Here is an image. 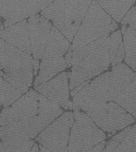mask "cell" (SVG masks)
<instances>
[{
  "label": "cell",
  "instance_id": "6da1fadb",
  "mask_svg": "<svg viewBox=\"0 0 136 152\" xmlns=\"http://www.w3.org/2000/svg\"><path fill=\"white\" fill-rule=\"evenodd\" d=\"M1 77L25 94L34 77V58L1 39Z\"/></svg>",
  "mask_w": 136,
  "mask_h": 152
},
{
  "label": "cell",
  "instance_id": "7a4b0ae2",
  "mask_svg": "<svg viewBox=\"0 0 136 152\" xmlns=\"http://www.w3.org/2000/svg\"><path fill=\"white\" fill-rule=\"evenodd\" d=\"M92 1H56L41 12L70 42L78 32Z\"/></svg>",
  "mask_w": 136,
  "mask_h": 152
},
{
  "label": "cell",
  "instance_id": "3957f363",
  "mask_svg": "<svg viewBox=\"0 0 136 152\" xmlns=\"http://www.w3.org/2000/svg\"><path fill=\"white\" fill-rule=\"evenodd\" d=\"M118 26L116 22L103 10L98 1H92L70 49L88 45L112 32L114 33Z\"/></svg>",
  "mask_w": 136,
  "mask_h": 152
},
{
  "label": "cell",
  "instance_id": "277c9868",
  "mask_svg": "<svg viewBox=\"0 0 136 152\" xmlns=\"http://www.w3.org/2000/svg\"><path fill=\"white\" fill-rule=\"evenodd\" d=\"M74 113L75 122L70 131L68 151L87 152L106 140V134L87 114L81 111Z\"/></svg>",
  "mask_w": 136,
  "mask_h": 152
},
{
  "label": "cell",
  "instance_id": "5b68a950",
  "mask_svg": "<svg viewBox=\"0 0 136 152\" xmlns=\"http://www.w3.org/2000/svg\"><path fill=\"white\" fill-rule=\"evenodd\" d=\"M110 36V35H109ZM109 37L96 50L72 68L69 78L70 92L75 87L105 73L109 68Z\"/></svg>",
  "mask_w": 136,
  "mask_h": 152
},
{
  "label": "cell",
  "instance_id": "8992f818",
  "mask_svg": "<svg viewBox=\"0 0 136 152\" xmlns=\"http://www.w3.org/2000/svg\"><path fill=\"white\" fill-rule=\"evenodd\" d=\"M75 113L69 111L54 121L35 138V142L51 152H65L68 149Z\"/></svg>",
  "mask_w": 136,
  "mask_h": 152
},
{
  "label": "cell",
  "instance_id": "52a82bcc",
  "mask_svg": "<svg viewBox=\"0 0 136 152\" xmlns=\"http://www.w3.org/2000/svg\"><path fill=\"white\" fill-rule=\"evenodd\" d=\"M85 113L92 119L98 128L104 132L109 133V135L136 123L133 115L113 101L109 102L100 109Z\"/></svg>",
  "mask_w": 136,
  "mask_h": 152
},
{
  "label": "cell",
  "instance_id": "ba28073f",
  "mask_svg": "<svg viewBox=\"0 0 136 152\" xmlns=\"http://www.w3.org/2000/svg\"><path fill=\"white\" fill-rule=\"evenodd\" d=\"M52 3L48 1H1V16L6 20L4 26L8 28L27 20L44 10Z\"/></svg>",
  "mask_w": 136,
  "mask_h": 152
},
{
  "label": "cell",
  "instance_id": "9c48e42d",
  "mask_svg": "<svg viewBox=\"0 0 136 152\" xmlns=\"http://www.w3.org/2000/svg\"><path fill=\"white\" fill-rule=\"evenodd\" d=\"M39 96L38 92L30 89L11 106L4 108L1 112V126L38 115Z\"/></svg>",
  "mask_w": 136,
  "mask_h": 152
},
{
  "label": "cell",
  "instance_id": "30bf717a",
  "mask_svg": "<svg viewBox=\"0 0 136 152\" xmlns=\"http://www.w3.org/2000/svg\"><path fill=\"white\" fill-rule=\"evenodd\" d=\"M68 72H63L34 89L65 110H72Z\"/></svg>",
  "mask_w": 136,
  "mask_h": 152
},
{
  "label": "cell",
  "instance_id": "8fae6325",
  "mask_svg": "<svg viewBox=\"0 0 136 152\" xmlns=\"http://www.w3.org/2000/svg\"><path fill=\"white\" fill-rule=\"evenodd\" d=\"M32 55L34 59L41 60L44 56L53 27L52 23L41 15H35L27 19Z\"/></svg>",
  "mask_w": 136,
  "mask_h": 152
},
{
  "label": "cell",
  "instance_id": "7c38bea8",
  "mask_svg": "<svg viewBox=\"0 0 136 152\" xmlns=\"http://www.w3.org/2000/svg\"><path fill=\"white\" fill-rule=\"evenodd\" d=\"M109 71L97 76L90 81L88 85L86 100L82 111H88L100 109L108 103Z\"/></svg>",
  "mask_w": 136,
  "mask_h": 152
},
{
  "label": "cell",
  "instance_id": "4fadbf2b",
  "mask_svg": "<svg viewBox=\"0 0 136 152\" xmlns=\"http://www.w3.org/2000/svg\"><path fill=\"white\" fill-rule=\"evenodd\" d=\"M39 134L37 115L28 119L9 123L0 128V137L1 141L34 140Z\"/></svg>",
  "mask_w": 136,
  "mask_h": 152
},
{
  "label": "cell",
  "instance_id": "5bb4252c",
  "mask_svg": "<svg viewBox=\"0 0 136 152\" xmlns=\"http://www.w3.org/2000/svg\"><path fill=\"white\" fill-rule=\"evenodd\" d=\"M70 47V42L53 26L41 61L49 64L66 62L63 56L67 54Z\"/></svg>",
  "mask_w": 136,
  "mask_h": 152
},
{
  "label": "cell",
  "instance_id": "9a60e30c",
  "mask_svg": "<svg viewBox=\"0 0 136 152\" xmlns=\"http://www.w3.org/2000/svg\"><path fill=\"white\" fill-rule=\"evenodd\" d=\"M0 35L1 39L22 52L32 55L27 20H22L10 27L5 28L4 30L1 31Z\"/></svg>",
  "mask_w": 136,
  "mask_h": 152
},
{
  "label": "cell",
  "instance_id": "2e32d148",
  "mask_svg": "<svg viewBox=\"0 0 136 152\" xmlns=\"http://www.w3.org/2000/svg\"><path fill=\"white\" fill-rule=\"evenodd\" d=\"M136 76V73L125 63L113 66L109 71V101L112 102Z\"/></svg>",
  "mask_w": 136,
  "mask_h": 152
},
{
  "label": "cell",
  "instance_id": "e0dca14e",
  "mask_svg": "<svg viewBox=\"0 0 136 152\" xmlns=\"http://www.w3.org/2000/svg\"><path fill=\"white\" fill-rule=\"evenodd\" d=\"M64 113L63 109L44 95L39 94L38 130L40 133Z\"/></svg>",
  "mask_w": 136,
  "mask_h": 152
},
{
  "label": "cell",
  "instance_id": "ac0fdd59",
  "mask_svg": "<svg viewBox=\"0 0 136 152\" xmlns=\"http://www.w3.org/2000/svg\"><path fill=\"white\" fill-rule=\"evenodd\" d=\"M103 9L116 23H121L135 1H98Z\"/></svg>",
  "mask_w": 136,
  "mask_h": 152
},
{
  "label": "cell",
  "instance_id": "d6986e66",
  "mask_svg": "<svg viewBox=\"0 0 136 152\" xmlns=\"http://www.w3.org/2000/svg\"><path fill=\"white\" fill-rule=\"evenodd\" d=\"M113 102L122 106L136 120V76Z\"/></svg>",
  "mask_w": 136,
  "mask_h": 152
},
{
  "label": "cell",
  "instance_id": "ffe728a7",
  "mask_svg": "<svg viewBox=\"0 0 136 152\" xmlns=\"http://www.w3.org/2000/svg\"><path fill=\"white\" fill-rule=\"evenodd\" d=\"M125 49V64L136 73V31L127 27L123 35Z\"/></svg>",
  "mask_w": 136,
  "mask_h": 152
},
{
  "label": "cell",
  "instance_id": "44dd1931",
  "mask_svg": "<svg viewBox=\"0 0 136 152\" xmlns=\"http://www.w3.org/2000/svg\"><path fill=\"white\" fill-rule=\"evenodd\" d=\"M1 107L7 108L12 105L22 95L25 94L21 91L18 90L9 82L1 77Z\"/></svg>",
  "mask_w": 136,
  "mask_h": 152
},
{
  "label": "cell",
  "instance_id": "7402d4cb",
  "mask_svg": "<svg viewBox=\"0 0 136 152\" xmlns=\"http://www.w3.org/2000/svg\"><path fill=\"white\" fill-rule=\"evenodd\" d=\"M109 35H106L102 37L97 40L93 42L88 44V45H84L82 47H78L75 49H69L72 51V66H76L79 62L84 60L86 57H87L93 52L96 50L98 47H101L106 39L109 37Z\"/></svg>",
  "mask_w": 136,
  "mask_h": 152
},
{
  "label": "cell",
  "instance_id": "603a6c76",
  "mask_svg": "<svg viewBox=\"0 0 136 152\" xmlns=\"http://www.w3.org/2000/svg\"><path fill=\"white\" fill-rule=\"evenodd\" d=\"M114 152H136V123L132 126Z\"/></svg>",
  "mask_w": 136,
  "mask_h": 152
},
{
  "label": "cell",
  "instance_id": "cb8c5ba5",
  "mask_svg": "<svg viewBox=\"0 0 136 152\" xmlns=\"http://www.w3.org/2000/svg\"><path fill=\"white\" fill-rule=\"evenodd\" d=\"M123 42V35L122 32L119 30L110 34L109 36V60L111 65L114 61L116 53L119 49L120 45Z\"/></svg>",
  "mask_w": 136,
  "mask_h": 152
},
{
  "label": "cell",
  "instance_id": "d4e9b609",
  "mask_svg": "<svg viewBox=\"0 0 136 152\" xmlns=\"http://www.w3.org/2000/svg\"><path fill=\"white\" fill-rule=\"evenodd\" d=\"M133 125H130L127 128L124 129L117 134H114L112 137H111L110 140H109L108 142H107L106 145L105 147V152H114L116 148L119 147V145L122 142V140L125 138V137L127 135V134L131 130Z\"/></svg>",
  "mask_w": 136,
  "mask_h": 152
},
{
  "label": "cell",
  "instance_id": "484cf974",
  "mask_svg": "<svg viewBox=\"0 0 136 152\" xmlns=\"http://www.w3.org/2000/svg\"><path fill=\"white\" fill-rule=\"evenodd\" d=\"M91 80H92L86 81L85 86L72 97V110L74 112L80 111L82 110V106L84 105L85 100H86V95H87L88 85H89Z\"/></svg>",
  "mask_w": 136,
  "mask_h": 152
},
{
  "label": "cell",
  "instance_id": "4316f807",
  "mask_svg": "<svg viewBox=\"0 0 136 152\" xmlns=\"http://www.w3.org/2000/svg\"><path fill=\"white\" fill-rule=\"evenodd\" d=\"M121 23L122 24V26H127V24H128L129 27L136 31V3L128 11Z\"/></svg>",
  "mask_w": 136,
  "mask_h": 152
},
{
  "label": "cell",
  "instance_id": "83f0119b",
  "mask_svg": "<svg viewBox=\"0 0 136 152\" xmlns=\"http://www.w3.org/2000/svg\"><path fill=\"white\" fill-rule=\"evenodd\" d=\"M106 143H107V142L105 140V141L101 142V143H100L99 144H98L96 147L93 148L92 149L89 150V151L87 152H102L103 151V150L104 149V148L105 147Z\"/></svg>",
  "mask_w": 136,
  "mask_h": 152
},
{
  "label": "cell",
  "instance_id": "f1b7e54d",
  "mask_svg": "<svg viewBox=\"0 0 136 152\" xmlns=\"http://www.w3.org/2000/svg\"><path fill=\"white\" fill-rule=\"evenodd\" d=\"M40 64L39 60L34 59V75L37 76L38 75V71L39 70V67H40Z\"/></svg>",
  "mask_w": 136,
  "mask_h": 152
},
{
  "label": "cell",
  "instance_id": "f546056e",
  "mask_svg": "<svg viewBox=\"0 0 136 152\" xmlns=\"http://www.w3.org/2000/svg\"><path fill=\"white\" fill-rule=\"evenodd\" d=\"M39 149H40L41 152H51V151H49L48 149H47L46 148L43 147L42 145H41V144H39Z\"/></svg>",
  "mask_w": 136,
  "mask_h": 152
},
{
  "label": "cell",
  "instance_id": "4dcf8cb0",
  "mask_svg": "<svg viewBox=\"0 0 136 152\" xmlns=\"http://www.w3.org/2000/svg\"><path fill=\"white\" fill-rule=\"evenodd\" d=\"M0 149H1V152H7L4 147L2 142H1V143H0Z\"/></svg>",
  "mask_w": 136,
  "mask_h": 152
}]
</instances>
